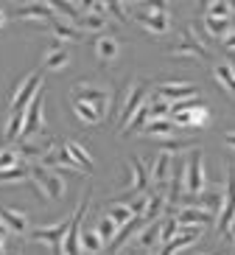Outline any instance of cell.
Here are the masks:
<instances>
[{"label":"cell","mask_w":235,"mask_h":255,"mask_svg":"<svg viewBox=\"0 0 235 255\" xmlns=\"http://www.w3.org/2000/svg\"><path fill=\"white\" fill-rule=\"evenodd\" d=\"M45 87V70H31L28 76H23L20 82H17L14 93H11V98H8V115L14 113H25L28 110V104L37 98V93Z\"/></svg>","instance_id":"6da1fadb"},{"label":"cell","mask_w":235,"mask_h":255,"mask_svg":"<svg viewBox=\"0 0 235 255\" xmlns=\"http://www.w3.org/2000/svg\"><path fill=\"white\" fill-rule=\"evenodd\" d=\"M31 182L37 185L42 202H59L62 196L68 194L65 177L51 171V168H45V165H39V163H31Z\"/></svg>","instance_id":"7a4b0ae2"},{"label":"cell","mask_w":235,"mask_h":255,"mask_svg":"<svg viewBox=\"0 0 235 255\" xmlns=\"http://www.w3.org/2000/svg\"><path fill=\"white\" fill-rule=\"evenodd\" d=\"M132 8H137V23L143 25L149 34H154V37L168 34V28H171V8L165 3H140V6H132Z\"/></svg>","instance_id":"3957f363"},{"label":"cell","mask_w":235,"mask_h":255,"mask_svg":"<svg viewBox=\"0 0 235 255\" xmlns=\"http://www.w3.org/2000/svg\"><path fill=\"white\" fill-rule=\"evenodd\" d=\"M171 121L176 124V129H199L210 121L205 104H199L196 98L190 101H179V104H171Z\"/></svg>","instance_id":"277c9868"},{"label":"cell","mask_w":235,"mask_h":255,"mask_svg":"<svg viewBox=\"0 0 235 255\" xmlns=\"http://www.w3.org/2000/svg\"><path fill=\"white\" fill-rule=\"evenodd\" d=\"M90 199H92V188H87L76 213H70V230L62 241V253L65 255H81V222L87 216V210H90Z\"/></svg>","instance_id":"5b68a950"},{"label":"cell","mask_w":235,"mask_h":255,"mask_svg":"<svg viewBox=\"0 0 235 255\" xmlns=\"http://www.w3.org/2000/svg\"><path fill=\"white\" fill-rule=\"evenodd\" d=\"M224 171H227V185H224L221 208H219V216H216V230H219L221 236H227L230 227L235 225V165L227 163Z\"/></svg>","instance_id":"8992f818"},{"label":"cell","mask_w":235,"mask_h":255,"mask_svg":"<svg viewBox=\"0 0 235 255\" xmlns=\"http://www.w3.org/2000/svg\"><path fill=\"white\" fill-rule=\"evenodd\" d=\"M146 96H149V82H143V79H132L129 90H126V98H123L121 115H118V127H121V129L129 127V121L146 107L143 104Z\"/></svg>","instance_id":"52a82bcc"},{"label":"cell","mask_w":235,"mask_h":255,"mask_svg":"<svg viewBox=\"0 0 235 255\" xmlns=\"http://www.w3.org/2000/svg\"><path fill=\"white\" fill-rule=\"evenodd\" d=\"M207 191V171L202 149H190V160L185 165V196H196Z\"/></svg>","instance_id":"ba28073f"},{"label":"cell","mask_w":235,"mask_h":255,"mask_svg":"<svg viewBox=\"0 0 235 255\" xmlns=\"http://www.w3.org/2000/svg\"><path fill=\"white\" fill-rule=\"evenodd\" d=\"M73 101H84V104L95 107L98 113H109V107H112V90L104 87V84H90V82H81L76 84V93H73Z\"/></svg>","instance_id":"9c48e42d"},{"label":"cell","mask_w":235,"mask_h":255,"mask_svg":"<svg viewBox=\"0 0 235 255\" xmlns=\"http://www.w3.org/2000/svg\"><path fill=\"white\" fill-rule=\"evenodd\" d=\"M199 96V87L190 82H168V84H159L157 87V96L154 98H162L168 104H179V101H190V98Z\"/></svg>","instance_id":"30bf717a"},{"label":"cell","mask_w":235,"mask_h":255,"mask_svg":"<svg viewBox=\"0 0 235 255\" xmlns=\"http://www.w3.org/2000/svg\"><path fill=\"white\" fill-rule=\"evenodd\" d=\"M174 216H176L179 230H205L210 222H216V216H213V213L199 210V208H176Z\"/></svg>","instance_id":"8fae6325"},{"label":"cell","mask_w":235,"mask_h":255,"mask_svg":"<svg viewBox=\"0 0 235 255\" xmlns=\"http://www.w3.org/2000/svg\"><path fill=\"white\" fill-rule=\"evenodd\" d=\"M168 53H171V56H179V59H182V56L185 59H207V48L202 45V39L193 37L190 31H185L182 39L168 48Z\"/></svg>","instance_id":"7c38bea8"},{"label":"cell","mask_w":235,"mask_h":255,"mask_svg":"<svg viewBox=\"0 0 235 255\" xmlns=\"http://www.w3.org/2000/svg\"><path fill=\"white\" fill-rule=\"evenodd\" d=\"M68 230H70V216L62 219V222H56V225H51V227H34L28 236L34 241H45V244H51V247H62Z\"/></svg>","instance_id":"4fadbf2b"},{"label":"cell","mask_w":235,"mask_h":255,"mask_svg":"<svg viewBox=\"0 0 235 255\" xmlns=\"http://www.w3.org/2000/svg\"><path fill=\"white\" fill-rule=\"evenodd\" d=\"M0 225L11 230L14 236H28L31 227H28V213L25 210H17V208H8V205H0Z\"/></svg>","instance_id":"5bb4252c"},{"label":"cell","mask_w":235,"mask_h":255,"mask_svg":"<svg viewBox=\"0 0 235 255\" xmlns=\"http://www.w3.org/2000/svg\"><path fill=\"white\" fill-rule=\"evenodd\" d=\"M129 168H132V182H129V191H126V194H129V196L146 194L149 185H152V174H149L146 163L140 157H129Z\"/></svg>","instance_id":"9a60e30c"},{"label":"cell","mask_w":235,"mask_h":255,"mask_svg":"<svg viewBox=\"0 0 235 255\" xmlns=\"http://www.w3.org/2000/svg\"><path fill=\"white\" fill-rule=\"evenodd\" d=\"M152 182L157 185V194L165 196L168 194V182H171V154H162L159 151L154 157V165H152Z\"/></svg>","instance_id":"2e32d148"},{"label":"cell","mask_w":235,"mask_h":255,"mask_svg":"<svg viewBox=\"0 0 235 255\" xmlns=\"http://www.w3.org/2000/svg\"><path fill=\"white\" fill-rule=\"evenodd\" d=\"M202 233H205V230H179L174 239L168 241V244H162V253H159V255H176V253H182V250L193 247V244L202 239Z\"/></svg>","instance_id":"e0dca14e"},{"label":"cell","mask_w":235,"mask_h":255,"mask_svg":"<svg viewBox=\"0 0 235 255\" xmlns=\"http://www.w3.org/2000/svg\"><path fill=\"white\" fill-rule=\"evenodd\" d=\"M62 149L68 151L70 160H73V163H76L84 174H90L92 168H95V160H92V154H90L87 149H84L81 143H76V140H65V143H62Z\"/></svg>","instance_id":"ac0fdd59"},{"label":"cell","mask_w":235,"mask_h":255,"mask_svg":"<svg viewBox=\"0 0 235 255\" xmlns=\"http://www.w3.org/2000/svg\"><path fill=\"white\" fill-rule=\"evenodd\" d=\"M53 31V39H59V42H81L84 34L76 28V25H70L68 20H62V17H56V20H51V28Z\"/></svg>","instance_id":"d6986e66"},{"label":"cell","mask_w":235,"mask_h":255,"mask_svg":"<svg viewBox=\"0 0 235 255\" xmlns=\"http://www.w3.org/2000/svg\"><path fill=\"white\" fill-rule=\"evenodd\" d=\"M118 53H121V42L112 37V34H104V37L95 39V56H98L104 65L118 59Z\"/></svg>","instance_id":"ffe728a7"},{"label":"cell","mask_w":235,"mask_h":255,"mask_svg":"<svg viewBox=\"0 0 235 255\" xmlns=\"http://www.w3.org/2000/svg\"><path fill=\"white\" fill-rule=\"evenodd\" d=\"M143 135H149V137H174L176 135V124L171 118H159V121H149L143 127Z\"/></svg>","instance_id":"44dd1931"},{"label":"cell","mask_w":235,"mask_h":255,"mask_svg":"<svg viewBox=\"0 0 235 255\" xmlns=\"http://www.w3.org/2000/svg\"><path fill=\"white\" fill-rule=\"evenodd\" d=\"M70 62V51L68 48H48L42 56V70H62L68 68Z\"/></svg>","instance_id":"7402d4cb"},{"label":"cell","mask_w":235,"mask_h":255,"mask_svg":"<svg viewBox=\"0 0 235 255\" xmlns=\"http://www.w3.org/2000/svg\"><path fill=\"white\" fill-rule=\"evenodd\" d=\"M23 124H25V113L8 115V121L3 124V140H6V143L20 140V135H23Z\"/></svg>","instance_id":"603a6c76"},{"label":"cell","mask_w":235,"mask_h":255,"mask_svg":"<svg viewBox=\"0 0 235 255\" xmlns=\"http://www.w3.org/2000/svg\"><path fill=\"white\" fill-rule=\"evenodd\" d=\"M106 216L112 219L115 225H118V230H121L123 225H129L132 219H135V213H132L129 202H112L109 208H106Z\"/></svg>","instance_id":"cb8c5ba5"},{"label":"cell","mask_w":235,"mask_h":255,"mask_svg":"<svg viewBox=\"0 0 235 255\" xmlns=\"http://www.w3.org/2000/svg\"><path fill=\"white\" fill-rule=\"evenodd\" d=\"M213 76L219 79V84L224 87L227 93L235 96V65H227V62H219L216 68H213Z\"/></svg>","instance_id":"d4e9b609"},{"label":"cell","mask_w":235,"mask_h":255,"mask_svg":"<svg viewBox=\"0 0 235 255\" xmlns=\"http://www.w3.org/2000/svg\"><path fill=\"white\" fill-rule=\"evenodd\" d=\"M73 113L78 115V118L84 121V124H101V121L106 118L104 113H98V110H95V107H90V104H84V101H73Z\"/></svg>","instance_id":"484cf974"},{"label":"cell","mask_w":235,"mask_h":255,"mask_svg":"<svg viewBox=\"0 0 235 255\" xmlns=\"http://www.w3.org/2000/svg\"><path fill=\"white\" fill-rule=\"evenodd\" d=\"M140 227H146V222L140 216H135L129 222V225H123L121 230H118V236H115V241H112V250H118V247H123V244H126V241L132 239V236H135L137 230H140Z\"/></svg>","instance_id":"4316f807"},{"label":"cell","mask_w":235,"mask_h":255,"mask_svg":"<svg viewBox=\"0 0 235 255\" xmlns=\"http://www.w3.org/2000/svg\"><path fill=\"white\" fill-rule=\"evenodd\" d=\"M159 219H162V216H159ZM159 219H157V222H152V225H146L143 230L135 236V244H137V247L146 250V247H152L154 241H159Z\"/></svg>","instance_id":"83f0119b"},{"label":"cell","mask_w":235,"mask_h":255,"mask_svg":"<svg viewBox=\"0 0 235 255\" xmlns=\"http://www.w3.org/2000/svg\"><path fill=\"white\" fill-rule=\"evenodd\" d=\"M176 233H179L176 216H174V213H162V219H159V241H162V244H168Z\"/></svg>","instance_id":"f1b7e54d"},{"label":"cell","mask_w":235,"mask_h":255,"mask_svg":"<svg viewBox=\"0 0 235 255\" xmlns=\"http://www.w3.org/2000/svg\"><path fill=\"white\" fill-rule=\"evenodd\" d=\"M25 180H31V163L0 171V185H6V182H25Z\"/></svg>","instance_id":"f546056e"},{"label":"cell","mask_w":235,"mask_h":255,"mask_svg":"<svg viewBox=\"0 0 235 255\" xmlns=\"http://www.w3.org/2000/svg\"><path fill=\"white\" fill-rule=\"evenodd\" d=\"M106 23H109V20H106L104 14H81V20L76 23V28L81 31V34L84 31H104Z\"/></svg>","instance_id":"4dcf8cb0"},{"label":"cell","mask_w":235,"mask_h":255,"mask_svg":"<svg viewBox=\"0 0 235 255\" xmlns=\"http://www.w3.org/2000/svg\"><path fill=\"white\" fill-rule=\"evenodd\" d=\"M104 247V241H101V236H98V230L95 227H87V230L81 233V250L84 253H98V250Z\"/></svg>","instance_id":"1f68e13d"},{"label":"cell","mask_w":235,"mask_h":255,"mask_svg":"<svg viewBox=\"0 0 235 255\" xmlns=\"http://www.w3.org/2000/svg\"><path fill=\"white\" fill-rule=\"evenodd\" d=\"M95 230H98V236H101V241H104V244H112L115 236H118V225H115L106 213L98 219V227H95Z\"/></svg>","instance_id":"d6a6232c"},{"label":"cell","mask_w":235,"mask_h":255,"mask_svg":"<svg viewBox=\"0 0 235 255\" xmlns=\"http://www.w3.org/2000/svg\"><path fill=\"white\" fill-rule=\"evenodd\" d=\"M188 149H193V143L182 140V137H165V140H159V151L162 154H176V151H188Z\"/></svg>","instance_id":"836d02e7"},{"label":"cell","mask_w":235,"mask_h":255,"mask_svg":"<svg viewBox=\"0 0 235 255\" xmlns=\"http://www.w3.org/2000/svg\"><path fill=\"white\" fill-rule=\"evenodd\" d=\"M149 118L152 121H159V118H168L171 115V104L168 101H162V98H154V101H149Z\"/></svg>","instance_id":"e575fe53"},{"label":"cell","mask_w":235,"mask_h":255,"mask_svg":"<svg viewBox=\"0 0 235 255\" xmlns=\"http://www.w3.org/2000/svg\"><path fill=\"white\" fill-rule=\"evenodd\" d=\"M20 154H17V149H0V171H6V168H17V165H23L20 163Z\"/></svg>","instance_id":"d590c367"},{"label":"cell","mask_w":235,"mask_h":255,"mask_svg":"<svg viewBox=\"0 0 235 255\" xmlns=\"http://www.w3.org/2000/svg\"><path fill=\"white\" fill-rule=\"evenodd\" d=\"M205 14H210V17H233V8H230V3H207Z\"/></svg>","instance_id":"8d00e7d4"},{"label":"cell","mask_w":235,"mask_h":255,"mask_svg":"<svg viewBox=\"0 0 235 255\" xmlns=\"http://www.w3.org/2000/svg\"><path fill=\"white\" fill-rule=\"evenodd\" d=\"M149 199H152V194H140V196H137V199H132V202H129L132 213H135V216H140V219H143L146 208H149Z\"/></svg>","instance_id":"74e56055"},{"label":"cell","mask_w":235,"mask_h":255,"mask_svg":"<svg viewBox=\"0 0 235 255\" xmlns=\"http://www.w3.org/2000/svg\"><path fill=\"white\" fill-rule=\"evenodd\" d=\"M129 3H106V11L109 14H115V17H121V23H126L129 20Z\"/></svg>","instance_id":"f35d334b"},{"label":"cell","mask_w":235,"mask_h":255,"mask_svg":"<svg viewBox=\"0 0 235 255\" xmlns=\"http://www.w3.org/2000/svg\"><path fill=\"white\" fill-rule=\"evenodd\" d=\"M224 143H227L230 149H235V129H233V132H227V135H224Z\"/></svg>","instance_id":"ab89813d"},{"label":"cell","mask_w":235,"mask_h":255,"mask_svg":"<svg viewBox=\"0 0 235 255\" xmlns=\"http://www.w3.org/2000/svg\"><path fill=\"white\" fill-rule=\"evenodd\" d=\"M224 48H230V51H235V31L230 34L227 39H224Z\"/></svg>","instance_id":"60d3db41"},{"label":"cell","mask_w":235,"mask_h":255,"mask_svg":"<svg viewBox=\"0 0 235 255\" xmlns=\"http://www.w3.org/2000/svg\"><path fill=\"white\" fill-rule=\"evenodd\" d=\"M3 247H6V227H0V253H3Z\"/></svg>","instance_id":"b9f144b4"},{"label":"cell","mask_w":235,"mask_h":255,"mask_svg":"<svg viewBox=\"0 0 235 255\" xmlns=\"http://www.w3.org/2000/svg\"><path fill=\"white\" fill-rule=\"evenodd\" d=\"M6 20H8V17H6V11H3V8H0V28H3V25H6Z\"/></svg>","instance_id":"7bdbcfd3"},{"label":"cell","mask_w":235,"mask_h":255,"mask_svg":"<svg viewBox=\"0 0 235 255\" xmlns=\"http://www.w3.org/2000/svg\"><path fill=\"white\" fill-rule=\"evenodd\" d=\"M230 236H233V239H235V225H233V227H230Z\"/></svg>","instance_id":"ee69618b"},{"label":"cell","mask_w":235,"mask_h":255,"mask_svg":"<svg viewBox=\"0 0 235 255\" xmlns=\"http://www.w3.org/2000/svg\"><path fill=\"white\" fill-rule=\"evenodd\" d=\"M230 8H233V14H235V3H230Z\"/></svg>","instance_id":"f6af8a7d"},{"label":"cell","mask_w":235,"mask_h":255,"mask_svg":"<svg viewBox=\"0 0 235 255\" xmlns=\"http://www.w3.org/2000/svg\"><path fill=\"white\" fill-rule=\"evenodd\" d=\"M199 255H210V253H199Z\"/></svg>","instance_id":"bcb514c9"},{"label":"cell","mask_w":235,"mask_h":255,"mask_svg":"<svg viewBox=\"0 0 235 255\" xmlns=\"http://www.w3.org/2000/svg\"><path fill=\"white\" fill-rule=\"evenodd\" d=\"M0 227H3V225H0Z\"/></svg>","instance_id":"7dc6e473"}]
</instances>
